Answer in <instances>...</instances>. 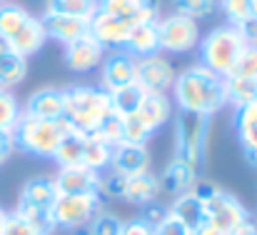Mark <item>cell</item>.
I'll return each instance as SVG.
<instances>
[{"instance_id":"cell-1","label":"cell","mask_w":257,"mask_h":235,"mask_svg":"<svg viewBox=\"0 0 257 235\" xmlns=\"http://www.w3.org/2000/svg\"><path fill=\"white\" fill-rule=\"evenodd\" d=\"M172 100L177 110L185 113H200L212 118L227 105L225 98V78L207 70L205 65H187L180 70L172 83Z\"/></svg>"},{"instance_id":"cell-2","label":"cell","mask_w":257,"mask_h":235,"mask_svg":"<svg viewBox=\"0 0 257 235\" xmlns=\"http://www.w3.org/2000/svg\"><path fill=\"white\" fill-rule=\"evenodd\" d=\"M0 43L13 53L30 58L43 50L48 35L40 18H35L33 13H28V8L10 0L0 5Z\"/></svg>"},{"instance_id":"cell-3","label":"cell","mask_w":257,"mask_h":235,"mask_svg":"<svg viewBox=\"0 0 257 235\" xmlns=\"http://www.w3.org/2000/svg\"><path fill=\"white\" fill-rule=\"evenodd\" d=\"M112 113L110 93L97 85H73L65 88V110L63 120L80 133H95L100 123Z\"/></svg>"},{"instance_id":"cell-4","label":"cell","mask_w":257,"mask_h":235,"mask_svg":"<svg viewBox=\"0 0 257 235\" xmlns=\"http://www.w3.org/2000/svg\"><path fill=\"white\" fill-rule=\"evenodd\" d=\"M55 200H58V188H55L53 175H35L23 185L13 213L50 235L55 230V223H53Z\"/></svg>"},{"instance_id":"cell-5","label":"cell","mask_w":257,"mask_h":235,"mask_svg":"<svg viewBox=\"0 0 257 235\" xmlns=\"http://www.w3.org/2000/svg\"><path fill=\"white\" fill-rule=\"evenodd\" d=\"M68 130H70V125L63 118L45 120V118H33V115L23 113L18 125L13 128V138H15V148L28 155L53 158Z\"/></svg>"},{"instance_id":"cell-6","label":"cell","mask_w":257,"mask_h":235,"mask_svg":"<svg viewBox=\"0 0 257 235\" xmlns=\"http://www.w3.org/2000/svg\"><path fill=\"white\" fill-rule=\"evenodd\" d=\"M247 45L235 25H230V23L217 25L200 43V65H205L207 70L225 78Z\"/></svg>"},{"instance_id":"cell-7","label":"cell","mask_w":257,"mask_h":235,"mask_svg":"<svg viewBox=\"0 0 257 235\" xmlns=\"http://www.w3.org/2000/svg\"><path fill=\"white\" fill-rule=\"evenodd\" d=\"M207 130L210 118L200 113H185L180 110L175 118V135H172V155L182 158L192 165H202L205 148H207Z\"/></svg>"},{"instance_id":"cell-8","label":"cell","mask_w":257,"mask_h":235,"mask_svg":"<svg viewBox=\"0 0 257 235\" xmlns=\"http://www.w3.org/2000/svg\"><path fill=\"white\" fill-rule=\"evenodd\" d=\"M160 178L148 170V173H140V175H117V173H107L102 175L100 180V195H107V198H117V200H125L130 205H148L153 200H158L160 195Z\"/></svg>"},{"instance_id":"cell-9","label":"cell","mask_w":257,"mask_h":235,"mask_svg":"<svg viewBox=\"0 0 257 235\" xmlns=\"http://www.w3.org/2000/svg\"><path fill=\"white\" fill-rule=\"evenodd\" d=\"M100 198L102 195H95V193H63V195H58L55 208H53L55 228H63V230L87 228L92 215L102 208Z\"/></svg>"},{"instance_id":"cell-10","label":"cell","mask_w":257,"mask_h":235,"mask_svg":"<svg viewBox=\"0 0 257 235\" xmlns=\"http://www.w3.org/2000/svg\"><path fill=\"white\" fill-rule=\"evenodd\" d=\"M200 43V28L195 20L180 15V13H168L158 18V45L160 53H175L185 55Z\"/></svg>"},{"instance_id":"cell-11","label":"cell","mask_w":257,"mask_h":235,"mask_svg":"<svg viewBox=\"0 0 257 235\" xmlns=\"http://www.w3.org/2000/svg\"><path fill=\"white\" fill-rule=\"evenodd\" d=\"M205 220L220 235H227L232 228H237L240 223L250 220V213H247L245 203H242L237 195H232L230 190L220 188V190L205 203Z\"/></svg>"},{"instance_id":"cell-12","label":"cell","mask_w":257,"mask_h":235,"mask_svg":"<svg viewBox=\"0 0 257 235\" xmlns=\"http://www.w3.org/2000/svg\"><path fill=\"white\" fill-rule=\"evenodd\" d=\"M175 68L163 53H153L145 58H138L135 85L145 93H168L175 83Z\"/></svg>"},{"instance_id":"cell-13","label":"cell","mask_w":257,"mask_h":235,"mask_svg":"<svg viewBox=\"0 0 257 235\" xmlns=\"http://www.w3.org/2000/svg\"><path fill=\"white\" fill-rule=\"evenodd\" d=\"M135 70H138V58H133L127 50H110L100 63V88L105 93L127 88L135 83Z\"/></svg>"},{"instance_id":"cell-14","label":"cell","mask_w":257,"mask_h":235,"mask_svg":"<svg viewBox=\"0 0 257 235\" xmlns=\"http://www.w3.org/2000/svg\"><path fill=\"white\" fill-rule=\"evenodd\" d=\"M133 25L122 18H115L110 13L95 10L90 18V35L105 48V50H122L130 38Z\"/></svg>"},{"instance_id":"cell-15","label":"cell","mask_w":257,"mask_h":235,"mask_svg":"<svg viewBox=\"0 0 257 235\" xmlns=\"http://www.w3.org/2000/svg\"><path fill=\"white\" fill-rule=\"evenodd\" d=\"M158 178H160V190L168 193L170 198H177V195H185L192 190V185L200 180V168L172 155V160L165 165V170Z\"/></svg>"},{"instance_id":"cell-16","label":"cell","mask_w":257,"mask_h":235,"mask_svg":"<svg viewBox=\"0 0 257 235\" xmlns=\"http://www.w3.org/2000/svg\"><path fill=\"white\" fill-rule=\"evenodd\" d=\"M105 53H107V50H105L92 35H83V38H78L75 43L65 45L63 60H65V65H68L73 73H90V70H95V68L102 63Z\"/></svg>"},{"instance_id":"cell-17","label":"cell","mask_w":257,"mask_h":235,"mask_svg":"<svg viewBox=\"0 0 257 235\" xmlns=\"http://www.w3.org/2000/svg\"><path fill=\"white\" fill-rule=\"evenodd\" d=\"M153 168V158L148 145H138V143H120L112 148V158H110V173L117 175H140L148 173Z\"/></svg>"},{"instance_id":"cell-18","label":"cell","mask_w":257,"mask_h":235,"mask_svg":"<svg viewBox=\"0 0 257 235\" xmlns=\"http://www.w3.org/2000/svg\"><path fill=\"white\" fill-rule=\"evenodd\" d=\"M138 120L143 123V128L155 135L160 128H165L172 118V100L168 93H145L138 110H135Z\"/></svg>"},{"instance_id":"cell-19","label":"cell","mask_w":257,"mask_h":235,"mask_svg":"<svg viewBox=\"0 0 257 235\" xmlns=\"http://www.w3.org/2000/svg\"><path fill=\"white\" fill-rule=\"evenodd\" d=\"M97 10L122 18L130 25H138L145 20H158L160 3L158 0H97Z\"/></svg>"},{"instance_id":"cell-20","label":"cell","mask_w":257,"mask_h":235,"mask_svg":"<svg viewBox=\"0 0 257 235\" xmlns=\"http://www.w3.org/2000/svg\"><path fill=\"white\" fill-rule=\"evenodd\" d=\"M48 40H58L63 45L75 43L78 38L90 35V20L87 18H73V15H53V13H43L40 18Z\"/></svg>"},{"instance_id":"cell-21","label":"cell","mask_w":257,"mask_h":235,"mask_svg":"<svg viewBox=\"0 0 257 235\" xmlns=\"http://www.w3.org/2000/svg\"><path fill=\"white\" fill-rule=\"evenodd\" d=\"M63 110H65V88H40L30 93L23 108L25 115L45 118V120H60Z\"/></svg>"},{"instance_id":"cell-22","label":"cell","mask_w":257,"mask_h":235,"mask_svg":"<svg viewBox=\"0 0 257 235\" xmlns=\"http://www.w3.org/2000/svg\"><path fill=\"white\" fill-rule=\"evenodd\" d=\"M53 180H55L58 195H63V193H95V195H100L102 173H95L87 168H58Z\"/></svg>"},{"instance_id":"cell-23","label":"cell","mask_w":257,"mask_h":235,"mask_svg":"<svg viewBox=\"0 0 257 235\" xmlns=\"http://www.w3.org/2000/svg\"><path fill=\"white\" fill-rule=\"evenodd\" d=\"M235 130L245 160L257 168V103L235 110Z\"/></svg>"},{"instance_id":"cell-24","label":"cell","mask_w":257,"mask_h":235,"mask_svg":"<svg viewBox=\"0 0 257 235\" xmlns=\"http://www.w3.org/2000/svg\"><path fill=\"white\" fill-rule=\"evenodd\" d=\"M122 50H127L133 58H145V55L160 53V45H158V20H145V23L133 25L130 38H127Z\"/></svg>"},{"instance_id":"cell-25","label":"cell","mask_w":257,"mask_h":235,"mask_svg":"<svg viewBox=\"0 0 257 235\" xmlns=\"http://www.w3.org/2000/svg\"><path fill=\"white\" fill-rule=\"evenodd\" d=\"M168 213H170L172 218H177L190 233L192 230H197L200 225H205L207 220H205V205L192 195V193H185V195H177V198H172L170 208H168Z\"/></svg>"},{"instance_id":"cell-26","label":"cell","mask_w":257,"mask_h":235,"mask_svg":"<svg viewBox=\"0 0 257 235\" xmlns=\"http://www.w3.org/2000/svg\"><path fill=\"white\" fill-rule=\"evenodd\" d=\"M28 78V58L13 53L0 43V88L13 90Z\"/></svg>"},{"instance_id":"cell-27","label":"cell","mask_w":257,"mask_h":235,"mask_svg":"<svg viewBox=\"0 0 257 235\" xmlns=\"http://www.w3.org/2000/svg\"><path fill=\"white\" fill-rule=\"evenodd\" d=\"M112 158V145H107L97 133H85V145H83V168L105 173L110 168Z\"/></svg>"},{"instance_id":"cell-28","label":"cell","mask_w":257,"mask_h":235,"mask_svg":"<svg viewBox=\"0 0 257 235\" xmlns=\"http://www.w3.org/2000/svg\"><path fill=\"white\" fill-rule=\"evenodd\" d=\"M225 98L227 105L245 108L257 103V75L255 78H225Z\"/></svg>"},{"instance_id":"cell-29","label":"cell","mask_w":257,"mask_h":235,"mask_svg":"<svg viewBox=\"0 0 257 235\" xmlns=\"http://www.w3.org/2000/svg\"><path fill=\"white\" fill-rule=\"evenodd\" d=\"M97 10V0H48L45 13L53 15H73V18H92Z\"/></svg>"},{"instance_id":"cell-30","label":"cell","mask_w":257,"mask_h":235,"mask_svg":"<svg viewBox=\"0 0 257 235\" xmlns=\"http://www.w3.org/2000/svg\"><path fill=\"white\" fill-rule=\"evenodd\" d=\"M143 95H145V90H140L135 83L127 85V88H120V90L110 93L112 113H117V115H130V113H135L138 105H140V100H143Z\"/></svg>"},{"instance_id":"cell-31","label":"cell","mask_w":257,"mask_h":235,"mask_svg":"<svg viewBox=\"0 0 257 235\" xmlns=\"http://www.w3.org/2000/svg\"><path fill=\"white\" fill-rule=\"evenodd\" d=\"M172 10L200 23V20H207L217 10V0H172Z\"/></svg>"},{"instance_id":"cell-32","label":"cell","mask_w":257,"mask_h":235,"mask_svg":"<svg viewBox=\"0 0 257 235\" xmlns=\"http://www.w3.org/2000/svg\"><path fill=\"white\" fill-rule=\"evenodd\" d=\"M23 115V105L13 90L0 88V130H13Z\"/></svg>"},{"instance_id":"cell-33","label":"cell","mask_w":257,"mask_h":235,"mask_svg":"<svg viewBox=\"0 0 257 235\" xmlns=\"http://www.w3.org/2000/svg\"><path fill=\"white\" fill-rule=\"evenodd\" d=\"M122 223H125V220H122L120 215H115L112 210L100 208V210L92 215V220L87 223V235H120Z\"/></svg>"},{"instance_id":"cell-34","label":"cell","mask_w":257,"mask_h":235,"mask_svg":"<svg viewBox=\"0 0 257 235\" xmlns=\"http://www.w3.org/2000/svg\"><path fill=\"white\" fill-rule=\"evenodd\" d=\"M255 75H257V48L247 45L225 78H255Z\"/></svg>"},{"instance_id":"cell-35","label":"cell","mask_w":257,"mask_h":235,"mask_svg":"<svg viewBox=\"0 0 257 235\" xmlns=\"http://www.w3.org/2000/svg\"><path fill=\"white\" fill-rule=\"evenodd\" d=\"M217 5L230 25H240L245 18L252 15V0H217Z\"/></svg>"},{"instance_id":"cell-36","label":"cell","mask_w":257,"mask_h":235,"mask_svg":"<svg viewBox=\"0 0 257 235\" xmlns=\"http://www.w3.org/2000/svg\"><path fill=\"white\" fill-rule=\"evenodd\" d=\"M107 145H120L122 143V118L117 115V113H110L102 123H100V128L95 130Z\"/></svg>"},{"instance_id":"cell-37","label":"cell","mask_w":257,"mask_h":235,"mask_svg":"<svg viewBox=\"0 0 257 235\" xmlns=\"http://www.w3.org/2000/svg\"><path fill=\"white\" fill-rule=\"evenodd\" d=\"M0 235H48V233H43L38 225L18 218L15 213H8V218H5V223L0 228Z\"/></svg>"},{"instance_id":"cell-38","label":"cell","mask_w":257,"mask_h":235,"mask_svg":"<svg viewBox=\"0 0 257 235\" xmlns=\"http://www.w3.org/2000/svg\"><path fill=\"white\" fill-rule=\"evenodd\" d=\"M138 218H143L148 225H153V228H158L165 218H168V208L165 205H160L158 200H153V203H148V205H143V213L138 215Z\"/></svg>"},{"instance_id":"cell-39","label":"cell","mask_w":257,"mask_h":235,"mask_svg":"<svg viewBox=\"0 0 257 235\" xmlns=\"http://www.w3.org/2000/svg\"><path fill=\"white\" fill-rule=\"evenodd\" d=\"M237 30H240V35H242V40H245V45H250V48H257V15H250V18H245L240 25H235Z\"/></svg>"},{"instance_id":"cell-40","label":"cell","mask_w":257,"mask_h":235,"mask_svg":"<svg viewBox=\"0 0 257 235\" xmlns=\"http://www.w3.org/2000/svg\"><path fill=\"white\" fill-rule=\"evenodd\" d=\"M155 235H192V233H190L177 218H172L170 213H168V218L155 228Z\"/></svg>"},{"instance_id":"cell-41","label":"cell","mask_w":257,"mask_h":235,"mask_svg":"<svg viewBox=\"0 0 257 235\" xmlns=\"http://www.w3.org/2000/svg\"><path fill=\"white\" fill-rule=\"evenodd\" d=\"M120 235H155V228L148 225L143 218H133V220H125L122 223Z\"/></svg>"},{"instance_id":"cell-42","label":"cell","mask_w":257,"mask_h":235,"mask_svg":"<svg viewBox=\"0 0 257 235\" xmlns=\"http://www.w3.org/2000/svg\"><path fill=\"white\" fill-rule=\"evenodd\" d=\"M18 148H15V138H13V130H0V168L13 158Z\"/></svg>"},{"instance_id":"cell-43","label":"cell","mask_w":257,"mask_h":235,"mask_svg":"<svg viewBox=\"0 0 257 235\" xmlns=\"http://www.w3.org/2000/svg\"><path fill=\"white\" fill-rule=\"evenodd\" d=\"M227 235H257V225L252 220H245V223H240L237 228H232Z\"/></svg>"},{"instance_id":"cell-44","label":"cell","mask_w":257,"mask_h":235,"mask_svg":"<svg viewBox=\"0 0 257 235\" xmlns=\"http://www.w3.org/2000/svg\"><path fill=\"white\" fill-rule=\"evenodd\" d=\"M192 235H220L210 223H205V225H200L197 230H192Z\"/></svg>"},{"instance_id":"cell-45","label":"cell","mask_w":257,"mask_h":235,"mask_svg":"<svg viewBox=\"0 0 257 235\" xmlns=\"http://www.w3.org/2000/svg\"><path fill=\"white\" fill-rule=\"evenodd\" d=\"M5 218H8V210H3V208H0V228H3V223H5Z\"/></svg>"},{"instance_id":"cell-46","label":"cell","mask_w":257,"mask_h":235,"mask_svg":"<svg viewBox=\"0 0 257 235\" xmlns=\"http://www.w3.org/2000/svg\"><path fill=\"white\" fill-rule=\"evenodd\" d=\"M3 3H10V0H0V5H3Z\"/></svg>"}]
</instances>
